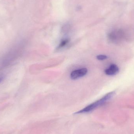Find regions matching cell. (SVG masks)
<instances>
[{
    "mask_svg": "<svg viewBox=\"0 0 134 134\" xmlns=\"http://www.w3.org/2000/svg\"><path fill=\"white\" fill-rule=\"evenodd\" d=\"M115 94V91H112V92L108 93L100 100H98L95 102L89 105L86 107L78 111L77 112H76L75 114L87 113L93 111L94 110L97 108L98 107L102 105L106 102L110 100L112 97L114 96Z\"/></svg>",
    "mask_w": 134,
    "mask_h": 134,
    "instance_id": "1",
    "label": "cell"
},
{
    "mask_svg": "<svg viewBox=\"0 0 134 134\" xmlns=\"http://www.w3.org/2000/svg\"><path fill=\"white\" fill-rule=\"evenodd\" d=\"M87 72V69L86 68L76 69L71 72L70 77L72 80L77 79L86 75Z\"/></svg>",
    "mask_w": 134,
    "mask_h": 134,
    "instance_id": "2",
    "label": "cell"
},
{
    "mask_svg": "<svg viewBox=\"0 0 134 134\" xmlns=\"http://www.w3.org/2000/svg\"><path fill=\"white\" fill-rule=\"evenodd\" d=\"M119 68L117 65L115 64H112L108 68L105 70V73L108 75L113 76L116 75L119 73Z\"/></svg>",
    "mask_w": 134,
    "mask_h": 134,
    "instance_id": "3",
    "label": "cell"
},
{
    "mask_svg": "<svg viewBox=\"0 0 134 134\" xmlns=\"http://www.w3.org/2000/svg\"><path fill=\"white\" fill-rule=\"evenodd\" d=\"M69 41H70V39H69V38H66V39L63 40V41L60 42V43L59 46H58L57 49V50H59V49H61L62 48L65 47L66 46V45L68 44Z\"/></svg>",
    "mask_w": 134,
    "mask_h": 134,
    "instance_id": "4",
    "label": "cell"
},
{
    "mask_svg": "<svg viewBox=\"0 0 134 134\" xmlns=\"http://www.w3.org/2000/svg\"><path fill=\"white\" fill-rule=\"evenodd\" d=\"M97 58L98 60H103L107 59L108 57L105 55H100L97 56Z\"/></svg>",
    "mask_w": 134,
    "mask_h": 134,
    "instance_id": "5",
    "label": "cell"
},
{
    "mask_svg": "<svg viewBox=\"0 0 134 134\" xmlns=\"http://www.w3.org/2000/svg\"><path fill=\"white\" fill-rule=\"evenodd\" d=\"M3 79V78L2 76H1V77H0V82H1L2 81Z\"/></svg>",
    "mask_w": 134,
    "mask_h": 134,
    "instance_id": "6",
    "label": "cell"
}]
</instances>
